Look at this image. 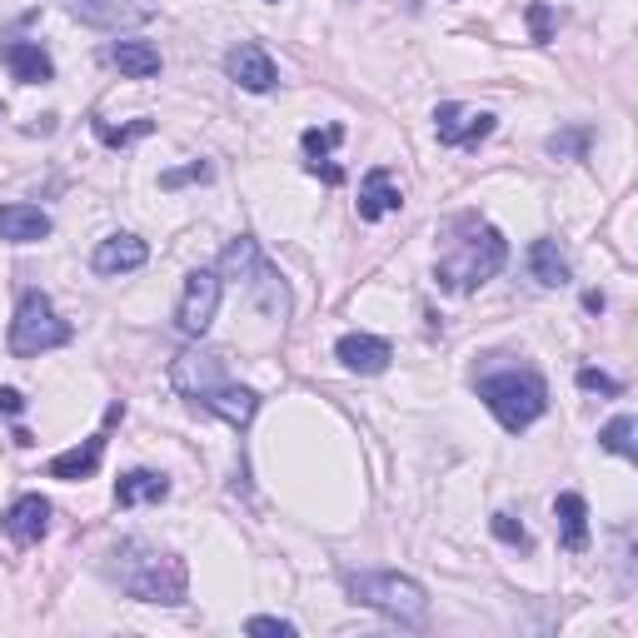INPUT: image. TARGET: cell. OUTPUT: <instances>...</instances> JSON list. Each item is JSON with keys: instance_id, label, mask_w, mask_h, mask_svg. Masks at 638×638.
I'll list each match as a JSON object with an SVG mask.
<instances>
[{"instance_id": "cell-21", "label": "cell", "mask_w": 638, "mask_h": 638, "mask_svg": "<svg viewBox=\"0 0 638 638\" xmlns=\"http://www.w3.org/2000/svg\"><path fill=\"white\" fill-rule=\"evenodd\" d=\"M100 459H105V429L90 434L80 449H65V454L50 459V478H90L100 469Z\"/></svg>"}, {"instance_id": "cell-19", "label": "cell", "mask_w": 638, "mask_h": 638, "mask_svg": "<svg viewBox=\"0 0 638 638\" xmlns=\"http://www.w3.org/2000/svg\"><path fill=\"white\" fill-rule=\"evenodd\" d=\"M160 498H169V478L155 474V469H130V474L115 478V504H120V508L160 504Z\"/></svg>"}, {"instance_id": "cell-12", "label": "cell", "mask_w": 638, "mask_h": 638, "mask_svg": "<svg viewBox=\"0 0 638 638\" xmlns=\"http://www.w3.org/2000/svg\"><path fill=\"white\" fill-rule=\"evenodd\" d=\"M335 359L344 369H354V374H384L394 349H389V339H379V335H344L335 344Z\"/></svg>"}, {"instance_id": "cell-23", "label": "cell", "mask_w": 638, "mask_h": 638, "mask_svg": "<svg viewBox=\"0 0 638 638\" xmlns=\"http://www.w3.org/2000/svg\"><path fill=\"white\" fill-rule=\"evenodd\" d=\"M265 265V255H259V245L249 235H239L235 245L219 255V279H235V285H249L255 279V269Z\"/></svg>"}, {"instance_id": "cell-7", "label": "cell", "mask_w": 638, "mask_h": 638, "mask_svg": "<svg viewBox=\"0 0 638 638\" xmlns=\"http://www.w3.org/2000/svg\"><path fill=\"white\" fill-rule=\"evenodd\" d=\"M219 289H225V279H219L215 269H195V275L185 279V295H179V309H175V325H179V335H189V339H205V329L215 325Z\"/></svg>"}, {"instance_id": "cell-17", "label": "cell", "mask_w": 638, "mask_h": 638, "mask_svg": "<svg viewBox=\"0 0 638 638\" xmlns=\"http://www.w3.org/2000/svg\"><path fill=\"white\" fill-rule=\"evenodd\" d=\"M339 140H344V125L305 130V135H299V150H305V169H309V175H319L325 185H339V179H344V169L329 165V150H335Z\"/></svg>"}, {"instance_id": "cell-31", "label": "cell", "mask_w": 638, "mask_h": 638, "mask_svg": "<svg viewBox=\"0 0 638 638\" xmlns=\"http://www.w3.org/2000/svg\"><path fill=\"white\" fill-rule=\"evenodd\" d=\"M528 30H534L538 45H544V40H554V10H548L544 0H534V6H528Z\"/></svg>"}, {"instance_id": "cell-28", "label": "cell", "mask_w": 638, "mask_h": 638, "mask_svg": "<svg viewBox=\"0 0 638 638\" xmlns=\"http://www.w3.org/2000/svg\"><path fill=\"white\" fill-rule=\"evenodd\" d=\"M245 634H269V638H295V624L289 618H275V614H255L245 624Z\"/></svg>"}, {"instance_id": "cell-15", "label": "cell", "mask_w": 638, "mask_h": 638, "mask_svg": "<svg viewBox=\"0 0 638 638\" xmlns=\"http://www.w3.org/2000/svg\"><path fill=\"white\" fill-rule=\"evenodd\" d=\"M399 205H404V195H399L394 175H389V169H369L364 185H359V219H364V225H374V219L394 215Z\"/></svg>"}, {"instance_id": "cell-33", "label": "cell", "mask_w": 638, "mask_h": 638, "mask_svg": "<svg viewBox=\"0 0 638 638\" xmlns=\"http://www.w3.org/2000/svg\"><path fill=\"white\" fill-rule=\"evenodd\" d=\"M25 409V394L20 389H0V414H20Z\"/></svg>"}, {"instance_id": "cell-6", "label": "cell", "mask_w": 638, "mask_h": 638, "mask_svg": "<svg viewBox=\"0 0 638 638\" xmlns=\"http://www.w3.org/2000/svg\"><path fill=\"white\" fill-rule=\"evenodd\" d=\"M60 344H70V325L55 315V305H50L40 289H25L16 305V319H10V354L35 359V354L60 349Z\"/></svg>"}, {"instance_id": "cell-9", "label": "cell", "mask_w": 638, "mask_h": 638, "mask_svg": "<svg viewBox=\"0 0 638 638\" xmlns=\"http://www.w3.org/2000/svg\"><path fill=\"white\" fill-rule=\"evenodd\" d=\"M225 75L235 80L239 90H255V95H265V90L279 85V70H275V60H269L265 45H235L225 55Z\"/></svg>"}, {"instance_id": "cell-29", "label": "cell", "mask_w": 638, "mask_h": 638, "mask_svg": "<svg viewBox=\"0 0 638 638\" xmlns=\"http://www.w3.org/2000/svg\"><path fill=\"white\" fill-rule=\"evenodd\" d=\"M205 179H209V165H199V160H195V165H185V169H165V175H160V185L179 189V185H205Z\"/></svg>"}, {"instance_id": "cell-5", "label": "cell", "mask_w": 638, "mask_h": 638, "mask_svg": "<svg viewBox=\"0 0 638 638\" xmlns=\"http://www.w3.org/2000/svg\"><path fill=\"white\" fill-rule=\"evenodd\" d=\"M344 588L354 604L374 608V614L394 618L404 628L429 624V594L409 574H389V568H364V574H344Z\"/></svg>"}, {"instance_id": "cell-22", "label": "cell", "mask_w": 638, "mask_h": 638, "mask_svg": "<svg viewBox=\"0 0 638 638\" xmlns=\"http://www.w3.org/2000/svg\"><path fill=\"white\" fill-rule=\"evenodd\" d=\"M528 269H534V279L548 285V289L568 285V259H564V249H558V239H534V249H528Z\"/></svg>"}, {"instance_id": "cell-25", "label": "cell", "mask_w": 638, "mask_h": 638, "mask_svg": "<svg viewBox=\"0 0 638 638\" xmlns=\"http://www.w3.org/2000/svg\"><path fill=\"white\" fill-rule=\"evenodd\" d=\"M634 414H618V419H608L604 429H598V444L608 449V454H618V459H634L638 449H634Z\"/></svg>"}, {"instance_id": "cell-1", "label": "cell", "mask_w": 638, "mask_h": 638, "mask_svg": "<svg viewBox=\"0 0 638 638\" xmlns=\"http://www.w3.org/2000/svg\"><path fill=\"white\" fill-rule=\"evenodd\" d=\"M169 384H175L195 409H209V414H219L235 429H245L249 419L259 414V394L245 384H235L225 369V354H215V349H205V344L179 349L175 364H169Z\"/></svg>"}, {"instance_id": "cell-8", "label": "cell", "mask_w": 638, "mask_h": 638, "mask_svg": "<svg viewBox=\"0 0 638 638\" xmlns=\"http://www.w3.org/2000/svg\"><path fill=\"white\" fill-rule=\"evenodd\" d=\"M498 130V120L488 110H464L459 100H444L434 110V135L439 145H459V150H478L488 135Z\"/></svg>"}, {"instance_id": "cell-14", "label": "cell", "mask_w": 638, "mask_h": 638, "mask_svg": "<svg viewBox=\"0 0 638 638\" xmlns=\"http://www.w3.org/2000/svg\"><path fill=\"white\" fill-rule=\"evenodd\" d=\"M0 60H6V70L20 80V85H45V80L55 75L50 55L35 45V40H6V45H0Z\"/></svg>"}, {"instance_id": "cell-3", "label": "cell", "mask_w": 638, "mask_h": 638, "mask_svg": "<svg viewBox=\"0 0 638 638\" xmlns=\"http://www.w3.org/2000/svg\"><path fill=\"white\" fill-rule=\"evenodd\" d=\"M474 389L508 434L528 429L548 409V384L534 364H484L474 374Z\"/></svg>"}, {"instance_id": "cell-27", "label": "cell", "mask_w": 638, "mask_h": 638, "mask_svg": "<svg viewBox=\"0 0 638 638\" xmlns=\"http://www.w3.org/2000/svg\"><path fill=\"white\" fill-rule=\"evenodd\" d=\"M488 528H494V538H504V544L528 548V528L514 524V514H494V518H488Z\"/></svg>"}, {"instance_id": "cell-30", "label": "cell", "mask_w": 638, "mask_h": 638, "mask_svg": "<svg viewBox=\"0 0 638 638\" xmlns=\"http://www.w3.org/2000/svg\"><path fill=\"white\" fill-rule=\"evenodd\" d=\"M578 389H588V394H618V379L604 374V369H578Z\"/></svg>"}, {"instance_id": "cell-2", "label": "cell", "mask_w": 638, "mask_h": 638, "mask_svg": "<svg viewBox=\"0 0 638 638\" xmlns=\"http://www.w3.org/2000/svg\"><path fill=\"white\" fill-rule=\"evenodd\" d=\"M504 259H508V245L488 219L459 215V219H449V229H444V249H439L434 279L444 289H454V295H469V289H478L484 279H494L498 269H504Z\"/></svg>"}, {"instance_id": "cell-32", "label": "cell", "mask_w": 638, "mask_h": 638, "mask_svg": "<svg viewBox=\"0 0 638 638\" xmlns=\"http://www.w3.org/2000/svg\"><path fill=\"white\" fill-rule=\"evenodd\" d=\"M584 145H588V130H568V135L548 140V155H584Z\"/></svg>"}, {"instance_id": "cell-24", "label": "cell", "mask_w": 638, "mask_h": 638, "mask_svg": "<svg viewBox=\"0 0 638 638\" xmlns=\"http://www.w3.org/2000/svg\"><path fill=\"white\" fill-rule=\"evenodd\" d=\"M249 289H255L259 309H265L269 319H285V315H289V289H285V279H279L269 265H259V269H255V279H249Z\"/></svg>"}, {"instance_id": "cell-20", "label": "cell", "mask_w": 638, "mask_h": 638, "mask_svg": "<svg viewBox=\"0 0 638 638\" xmlns=\"http://www.w3.org/2000/svg\"><path fill=\"white\" fill-rule=\"evenodd\" d=\"M105 60H110V65H120V75H130V80L160 75V50L150 45V40H110Z\"/></svg>"}, {"instance_id": "cell-11", "label": "cell", "mask_w": 638, "mask_h": 638, "mask_svg": "<svg viewBox=\"0 0 638 638\" xmlns=\"http://www.w3.org/2000/svg\"><path fill=\"white\" fill-rule=\"evenodd\" d=\"M0 528H6L16 544H40L45 528H50V504L40 494H20L16 504L0 514Z\"/></svg>"}, {"instance_id": "cell-26", "label": "cell", "mask_w": 638, "mask_h": 638, "mask_svg": "<svg viewBox=\"0 0 638 638\" xmlns=\"http://www.w3.org/2000/svg\"><path fill=\"white\" fill-rule=\"evenodd\" d=\"M150 130H155V120H135V125H105V120H95V135L105 140V145H130V140H145Z\"/></svg>"}, {"instance_id": "cell-16", "label": "cell", "mask_w": 638, "mask_h": 638, "mask_svg": "<svg viewBox=\"0 0 638 638\" xmlns=\"http://www.w3.org/2000/svg\"><path fill=\"white\" fill-rule=\"evenodd\" d=\"M50 235V215L40 205H0V239L6 245H35Z\"/></svg>"}, {"instance_id": "cell-4", "label": "cell", "mask_w": 638, "mask_h": 638, "mask_svg": "<svg viewBox=\"0 0 638 638\" xmlns=\"http://www.w3.org/2000/svg\"><path fill=\"white\" fill-rule=\"evenodd\" d=\"M110 558H115L110 574H115V584L130 598H140V604H185L189 568L179 554H160V548H145V544H120Z\"/></svg>"}, {"instance_id": "cell-18", "label": "cell", "mask_w": 638, "mask_h": 638, "mask_svg": "<svg viewBox=\"0 0 638 638\" xmlns=\"http://www.w3.org/2000/svg\"><path fill=\"white\" fill-rule=\"evenodd\" d=\"M554 524H558V544L568 548V554H584L588 548V504L584 494H558L554 498Z\"/></svg>"}, {"instance_id": "cell-13", "label": "cell", "mask_w": 638, "mask_h": 638, "mask_svg": "<svg viewBox=\"0 0 638 638\" xmlns=\"http://www.w3.org/2000/svg\"><path fill=\"white\" fill-rule=\"evenodd\" d=\"M150 259L145 239L135 235H110L95 245V255H90V265H95V275H130V269H140Z\"/></svg>"}, {"instance_id": "cell-10", "label": "cell", "mask_w": 638, "mask_h": 638, "mask_svg": "<svg viewBox=\"0 0 638 638\" xmlns=\"http://www.w3.org/2000/svg\"><path fill=\"white\" fill-rule=\"evenodd\" d=\"M70 16L85 20V25H100V30H120V25L150 20V6L145 0H70Z\"/></svg>"}]
</instances>
